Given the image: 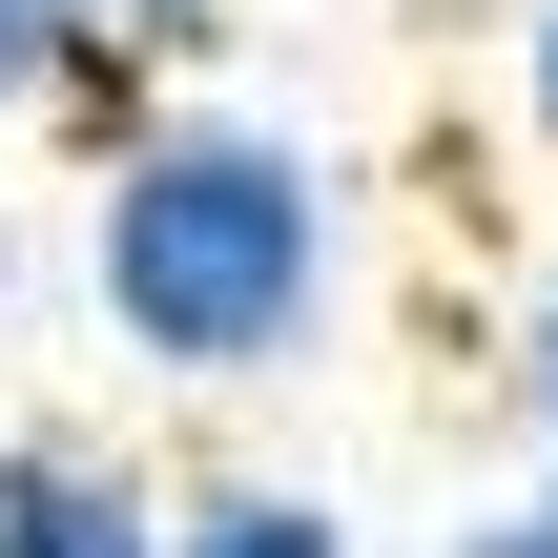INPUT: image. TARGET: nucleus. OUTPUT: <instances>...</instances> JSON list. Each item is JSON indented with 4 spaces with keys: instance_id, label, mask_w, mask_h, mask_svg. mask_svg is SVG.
Segmentation results:
<instances>
[{
    "instance_id": "f257e3e1",
    "label": "nucleus",
    "mask_w": 558,
    "mask_h": 558,
    "mask_svg": "<svg viewBox=\"0 0 558 558\" xmlns=\"http://www.w3.org/2000/svg\"><path fill=\"white\" fill-rule=\"evenodd\" d=\"M331 290H352V186L290 104H228V83H166L83 145V311L145 393H269L331 352Z\"/></svg>"
},
{
    "instance_id": "f03ea898",
    "label": "nucleus",
    "mask_w": 558,
    "mask_h": 558,
    "mask_svg": "<svg viewBox=\"0 0 558 558\" xmlns=\"http://www.w3.org/2000/svg\"><path fill=\"white\" fill-rule=\"evenodd\" d=\"M0 558H166V476L83 414H21L0 435Z\"/></svg>"
},
{
    "instance_id": "7ed1b4c3",
    "label": "nucleus",
    "mask_w": 558,
    "mask_h": 558,
    "mask_svg": "<svg viewBox=\"0 0 558 558\" xmlns=\"http://www.w3.org/2000/svg\"><path fill=\"white\" fill-rule=\"evenodd\" d=\"M228 62V0H83V62H62V145H104L124 104H166V83H207Z\"/></svg>"
},
{
    "instance_id": "20e7f679",
    "label": "nucleus",
    "mask_w": 558,
    "mask_h": 558,
    "mask_svg": "<svg viewBox=\"0 0 558 558\" xmlns=\"http://www.w3.org/2000/svg\"><path fill=\"white\" fill-rule=\"evenodd\" d=\"M166 558H352V518L311 476H207V497H166Z\"/></svg>"
},
{
    "instance_id": "39448f33",
    "label": "nucleus",
    "mask_w": 558,
    "mask_h": 558,
    "mask_svg": "<svg viewBox=\"0 0 558 558\" xmlns=\"http://www.w3.org/2000/svg\"><path fill=\"white\" fill-rule=\"evenodd\" d=\"M497 393H518V435L558 456V228H538V269H518V311H497Z\"/></svg>"
},
{
    "instance_id": "423d86ee",
    "label": "nucleus",
    "mask_w": 558,
    "mask_h": 558,
    "mask_svg": "<svg viewBox=\"0 0 558 558\" xmlns=\"http://www.w3.org/2000/svg\"><path fill=\"white\" fill-rule=\"evenodd\" d=\"M62 62H83V0H0V145L62 104Z\"/></svg>"
},
{
    "instance_id": "0eeeda50",
    "label": "nucleus",
    "mask_w": 558,
    "mask_h": 558,
    "mask_svg": "<svg viewBox=\"0 0 558 558\" xmlns=\"http://www.w3.org/2000/svg\"><path fill=\"white\" fill-rule=\"evenodd\" d=\"M518 145H538V186H558V0H518Z\"/></svg>"
},
{
    "instance_id": "6e6552de",
    "label": "nucleus",
    "mask_w": 558,
    "mask_h": 558,
    "mask_svg": "<svg viewBox=\"0 0 558 558\" xmlns=\"http://www.w3.org/2000/svg\"><path fill=\"white\" fill-rule=\"evenodd\" d=\"M456 558H558V456L518 476V497H497V518H456Z\"/></svg>"
},
{
    "instance_id": "1a4fd4ad",
    "label": "nucleus",
    "mask_w": 558,
    "mask_h": 558,
    "mask_svg": "<svg viewBox=\"0 0 558 558\" xmlns=\"http://www.w3.org/2000/svg\"><path fill=\"white\" fill-rule=\"evenodd\" d=\"M0 311H21V207H0Z\"/></svg>"
}]
</instances>
